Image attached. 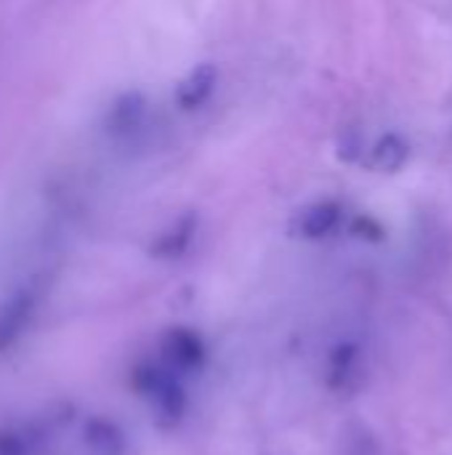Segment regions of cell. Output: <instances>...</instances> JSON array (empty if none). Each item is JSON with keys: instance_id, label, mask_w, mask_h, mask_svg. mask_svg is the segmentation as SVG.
I'll use <instances>...</instances> for the list:
<instances>
[{"instance_id": "cell-1", "label": "cell", "mask_w": 452, "mask_h": 455, "mask_svg": "<svg viewBox=\"0 0 452 455\" xmlns=\"http://www.w3.org/2000/svg\"><path fill=\"white\" fill-rule=\"evenodd\" d=\"M133 387L147 403L160 429H176L186 416V389L181 376L165 368L160 360L141 363L133 373Z\"/></svg>"}, {"instance_id": "cell-2", "label": "cell", "mask_w": 452, "mask_h": 455, "mask_svg": "<svg viewBox=\"0 0 452 455\" xmlns=\"http://www.w3.org/2000/svg\"><path fill=\"white\" fill-rule=\"evenodd\" d=\"M160 363L170 368L173 373L184 376H197L208 365V344L197 328L189 325H173L160 336Z\"/></svg>"}, {"instance_id": "cell-3", "label": "cell", "mask_w": 452, "mask_h": 455, "mask_svg": "<svg viewBox=\"0 0 452 455\" xmlns=\"http://www.w3.org/2000/svg\"><path fill=\"white\" fill-rule=\"evenodd\" d=\"M344 221V205L338 200H317L301 208L293 216V235L304 240H325L330 237Z\"/></svg>"}, {"instance_id": "cell-4", "label": "cell", "mask_w": 452, "mask_h": 455, "mask_svg": "<svg viewBox=\"0 0 452 455\" xmlns=\"http://www.w3.org/2000/svg\"><path fill=\"white\" fill-rule=\"evenodd\" d=\"M362 373V349L354 341H341L325 360V387L330 392H349Z\"/></svg>"}, {"instance_id": "cell-5", "label": "cell", "mask_w": 452, "mask_h": 455, "mask_svg": "<svg viewBox=\"0 0 452 455\" xmlns=\"http://www.w3.org/2000/svg\"><path fill=\"white\" fill-rule=\"evenodd\" d=\"M216 80H218V72H216L213 64H197V67L178 83V88H176V104H178L181 109H186V112L200 109V107L210 99V93H213V88H216Z\"/></svg>"}, {"instance_id": "cell-6", "label": "cell", "mask_w": 452, "mask_h": 455, "mask_svg": "<svg viewBox=\"0 0 452 455\" xmlns=\"http://www.w3.org/2000/svg\"><path fill=\"white\" fill-rule=\"evenodd\" d=\"M408 157H410V147L397 133L378 139L376 147L370 149V165L381 173H397L408 163Z\"/></svg>"}, {"instance_id": "cell-7", "label": "cell", "mask_w": 452, "mask_h": 455, "mask_svg": "<svg viewBox=\"0 0 452 455\" xmlns=\"http://www.w3.org/2000/svg\"><path fill=\"white\" fill-rule=\"evenodd\" d=\"M194 229H197V219H194V216L181 219L178 224H173V229H168V232L160 237L155 253L163 256V259H178V256L186 253V248L192 245Z\"/></svg>"}, {"instance_id": "cell-8", "label": "cell", "mask_w": 452, "mask_h": 455, "mask_svg": "<svg viewBox=\"0 0 452 455\" xmlns=\"http://www.w3.org/2000/svg\"><path fill=\"white\" fill-rule=\"evenodd\" d=\"M352 232L360 235V237H368V240H381L384 237V227L378 221H373L370 216H360L354 224H352Z\"/></svg>"}]
</instances>
